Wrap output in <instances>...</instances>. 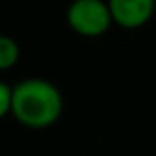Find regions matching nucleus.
<instances>
[{
  "label": "nucleus",
  "mask_w": 156,
  "mask_h": 156,
  "mask_svg": "<svg viewBox=\"0 0 156 156\" xmlns=\"http://www.w3.org/2000/svg\"><path fill=\"white\" fill-rule=\"evenodd\" d=\"M10 115L26 129H50L63 115V95L50 79L26 77L12 87Z\"/></svg>",
  "instance_id": "f257e3e1"
},
{
  "label": "nucleus",
  "mask_w": 156,
  "mask_h": 156,
  "mask_svg": "<svg viewBox=\"0 0 156 156\" xmlns=\"http://www.w3.org/2000/svg\"><path fill=\"white\" fill-rule=\"evenodd\" d=\"M65 20L67 26L81 38H99L113 26L107 0H71Z\"/></svg>",
  "instance_id": "f03ea898"
},
{
  "label": "nucleus",
  "mask_w": 156,
  "mask_h": 156,
  "mask_svg": "<svg viewBox=\"0 0 156 156\" xmlns=\"http://www.w3.org/2000/svg\"><path fill=\"white\" fill-rule=\"evenodd\" d=\"M113 24L125 30H138L154 18V0H107Z\"/></svg>",
  "instance_id": "7ed1b4c3"
},
{
  "label": "nucleus",
  "mask_w": 156,
  "mask_h": 156,
  "mask_svg": "<svg viewBox=\"0 0 156 156\" xmlns=\"http://www.w3.org/2000/svg\"><path fill=\"white\" fill-rule=\"evenodd\" d=\"M20 59V46L12 36L0 34V71L12 69Z\"/></svg>",
  "instance_id": "20e7f679"
},
{
  "label": "nucleus",
  "mask_w": 156,
  "mask_h": 156,
  "mask_svg": "<svg viewBox=\"0 0 156 156\" xmlns=\"http://www.w3.org/2000/svg\"><path fill=\"white\" fill-rule=\"evenodd\" d=\"M12 111V87L4 81H0V119L10 115Z\"/></svg>",
  "instance_id": "39448f33"
},
{
  "label": "nucleus",
  "mask_w": 156,
  "mask_h": 156,
  "mask_svg": "<svg viewBox=\"0 0 156 156\" xmlns=\"http://www.w3.org/2000/svg\"><path fill=\"white\" fill-rule=\"evenodd\" d=\"M154 16H156V0H154Z\"/></svg>",
  "instance_id": "423d86ee"
}]
</instances>
